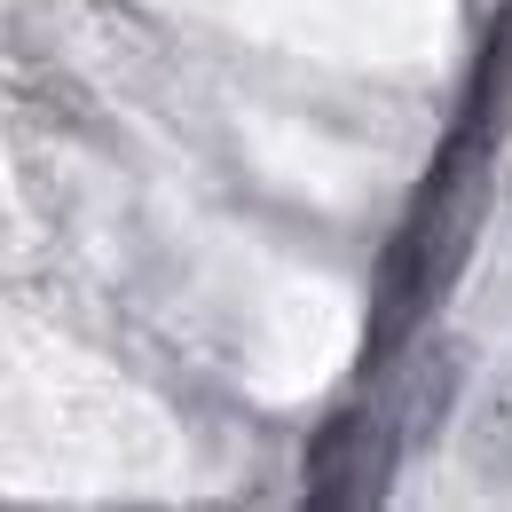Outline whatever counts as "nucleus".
Instances as JSON below:
<instances>
[{"instance_id": "nucleus-2", "label": "nucleus", "mask_w": 512, "mask_h": 512, "mask_svg": "<svg viewBox=\"0 0 512 512\" xmlns=\"http://www.w3.org/2000/svg\"><path fill=\"white\" fill-rule=\"evenodd\" d=\"M402 465V434H394V410H339L308 449V505L316 512H347V505H379L386 481Z\"/></svg>"}, {"instance_id": "nucleus-1", "label": "nucleus", "mask_w": 512, "mask_h": 512, "mask_svg": "<svg viewBox=\"0 0 512 512\" xmlns=\"http://www.w3.org/2000/svg\"><path fill=\"white\" fill-rule=\"evenodd\" d=\"M481 213H489V134L457 127L426 174V190L410 197L402 237L386 245L379 300H371V355H402L434 323V308L457 292V268L473 260Z\"/></svg>"}, {"instance_id": "nucleus-3", "label": "nucleus", "mask_w": 512, "mask_h": 512, "mask_svg": "<svg viewBox=\"0 0 512 512\" xmlns=\"http://www.w3.org/2000/svg\"><path fill=\"white\" fill-rule=\"evenodd\" d=\"M457 402H465V347L457 339H410L402 347V394L386 402L402 449H434Z\"/></svg>"}]
</instances>
